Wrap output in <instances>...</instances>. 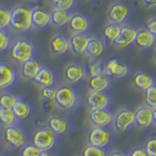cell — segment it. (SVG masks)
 <instances>
[{
	"label": "cell",
	"instance_id": "obj_1",
	"mask_svg": "<svg viewBox=\"0 0 156 156\" xmlns=\"http://www.w3.org/2000/svg\"><path fill=\"white\" fill-rule=\"evenodd\" d=\"M32 8L23 4H19L11 9L9 27L15 32H26L32 27L31 26Z\"/></svg>",
	"mask_w": 156,
	"mask_h": 156
},
{
	"label": "cell",
	"instance_id": "obj_2",
	"mask_svg": "<svg viewBox=\"0 0 156 156\" xmlns=\"http://www.w3.org/2000/svg\"><path fill=\"white\" fill-rule=\"evenodd\" d=\"M10 57L12 60L22 65L23 62H27L33 58L35 54V47L34 44L26 38H18L10 43Z\"/></svg>",
	"mask_w": 156,
	"mask_h": 156
},
{
	"label": "cell",
	"instance_id": "obj_3",
	"mask_svg": "<svg viewBox=\"0 0 156 156\" xmlns=\"http://www.w3.org/2000/svg\"><path fill=\"white\" fill-rule=\"evenodd\" d=\"M77 96L74 89L68 84H62L56 88L55 101L57 106L62 109H70L76 104Z\"/></svg>",
	"mask_w": 156,
	"mask_h": 156
},
{
	"label": "cell",
	"instance_id": "obj_4",
	"mask_svg": "<svg viewBox=\"0 0 156 156\" xmlns=\"http://www.w3.org/2000/svg\"><path fill=\"white\" fill-rule=\"evenodd\" d=\"M4 139L12 148H20L27 143L26 133L16 124L6 127L4 131Z\"/></svg>",
	"mask_w": 156,
	"mask_h": 156
},
{
	"label": "cell",
	"instance_id": "obj_5",
	"mask_svg": "<svg viewBox=\"0 0 156 156\" xmlns=\"http://www.w3.org/2000/svg\"><path fill=\"white\" fill-rule=\"evenodd\" d=\"M134 123L139 128H147L156 122V108H150L146 105H140L134 112Z\"/></svg>",
	"mask_w": 156,
	"mask_h": 156
},
{
	"label": "cell",
	"instance_id": "obj_6",
	"mask_svg": "<svg viewBox=\"0 0 156 156\" xmlns=\"http://www.w3.org/2000/svg\"><path fill=\"white\" fill-rule=\"evenodd\" d=\"M55 134L48 128L42 127L33 136V144L41 150H50L55 144Z\"/></svg>",
	"mask_w": 156,
	"mask_h": 156
},
{
	"label": "cell",
	"instance_id": "obj_7",
	"mask_svg": "<svg viewBox=\"0 0 156 156\" xmlns=\"http://www.w3.org/2000/svg\"><path fill=\"white\" fill-rule=\"evenodd\" d=\"M111 98L105 91H90L87 96V105L91 110L107 109L110 106Z\"/></svg>",
	"mask_w": 156,
	"mask_h": 156
},
{
	"label": "cell",
	"instance_id": "obj_8",
	"mask_svg": "<svg viewBox=\"0 0 156 156\" xmlns=\"http://www.w3.org/2000/svg\"><path fill=\"white\" fill-rule=\"evenodd\" d=\"M111 122H113V127L117 132L123 133L130 126L134 124L135 122L134 112L128 108H121L112 117Z\"/></svg>",
	"mask_w": 156,
	"mask_h": 156
},
{
	"label": "cell",
	"instance_id": "obj_9",
	"mask_svg": "<svg viewBox=\"0 0 156 156\" xmlns=\"http://www.w3.org/2000/svg\"><path fill=\"white\" fill-rule=\"evenodd\" d=\"M136 35V29L134 27L130 26V24L122 23L120 27V32L112 43V45L118 49L126 48L134 43Z\"/></svg>",
	"mask_w": 156,
	"mask_h": 156
},
{
	"label": "cell",
	"instance_id": "obj_10",
	"mask_svg": "<svg viewBox=\"0 0 156 156\" xmlns=\"http://www.w3.org/2000/svg\"><path fill=\"white\" fill-rule=\"evenodd\" d=\"M105 73L108 77L123 78L128 75L129 66L119 58H111L105 66Z\"/></svg>",
	"mask_w": 156,
	"mask_h": 156
},
{
	"label": "cell",
	"instance_id": "obj_11",
	"mask_svg": "<svg viewBox=\"0 0 156 156\" xmlns=\"http://www.w3.org/2000/svg\"><path fill=\"white\" fill-rule=\"evenodd\" d=\"M130 14V9L125 3L114 2L110 5L108 9V19L109 22L117 24H122Z\"/></svg>",
	"mask_w": 156,
	"mask_h": 156
},
{
	"label": "cell",
	"instance_id": "obj_12",
	"mask_svg": "<svg viewBox=\"0 0 156 156\" xmlns=\"http://www.w3.org/2000/svg\"><path fill=\"white\" fill-rule=\"evenodd\" d=\"M89 144L98 147H105L109 143L110 133L105 127H94L88 136Z\"/></svg>",
	"mask_w": 156,
	"mask_h": 156
},
{
	"label": "cell",
	"instance_id": "obj_13",
	"mask_svg": "<svg viewBox=\"0 0 156 156\" xmlns=\"http://www.w3.org/2000/svg\"><path fill=\"white\" fill-rule=\"evenodd\" d=\"M90 37L91 35L87 33H72L69 39H68L69 50L76 56L84 55Z\"/></svg>",
	"mask_w": 156,
	"mask_h": 156
},
{
	"label": "cell",
	"instance_id": "obj_14",
	"mask_svg": "<svg viewBox=\"0 0 156 156\" xmlns=\"http://www.w3.org/2000/svg\"><path fill=\"white\" fill-rule=\"evenodd\" d=\"M17 78V70L7 62H0V90L11 87Z\"/></svg>",
	"mask_w": 156,
	"mask_h": 156
},
{
	"label": "cell",
	"instance_id": "obj_15",
	"mask_svg": "<svg viewBox=\"0 0 156 156\" xmlns=\"http://www.w3.org/2000/svg\"><path fill=\"white\" fill-rule=\"evenodd\" d=\"M66 24L71 33H86L90 27L89 20L80 13H72Z\"/></svg>",
	"mask_w": 156,
	"mask_h": 156
},
{
	"label": "cell",
	"instance_id": "obj_16",
	"mask_svg": "<svg viewBox=\"0 0 156 156\" xmlns=\"http://www.w3.org/2000/svg\"><path fill=\"white\" fill-rule=\"evenodd\" d=\"M85 68L78 63H68L63 68V78L69 84L79 82L85 76Z\"/></svg>",
	"mask_w": 156,
	"mask_h": 156
},
{
	"label": "cell",
	"instance_id": "obj_17",
	"mask_svg": "<svg viewBox=\"0 0 156 156\" xmlns=\"http://www.w3.org/2000/svg\"><path fill=\"white\" fill-rule=\"evenodd\" d=\"M112 117L108 109H93L90 111L89 120L94 127H106L111 123Z\"/></svg>",
	"mask_w": 156,
	"mask_h": 156
},
{
	"label": "cell",
	"instance_id": "obj_18",
	"mask_svg": "<svg viewBox=\"0 0 156 156\" xmlns=\"http://www.w3.org/2000/svg\"><path fill=\"white\" fill-rule=\"evenodd\" d=\"M134 44L139 49L147 50V49H150L154 46L155 35L149 32L146 28H140L136 30V35Z\"/></svg>",
	"mask_w": 156,
	"mask_h": 156
},
{
	"label": "cell",
	"instance_id": "obj_19",
	"mask_svg": "<svg viewBox=\"0 0 156 156\" xmlns=\"http://www.w3.org/2000/svg\"><path fill=\"white\" fill-rule=\"evenodd\" d=\"M49 48L54 55H63L69 51V41L62 34H55L49 42Z\"/></svg>",
	"mask_w": 156,
	"mask_h": 156
},
{
	"label": "cell",
	"instance_id": "obj_20",
	"mask_svg": "<svg viewBox=\"0 0 156 156\" xmlns=\"http://www.w3.org/2000/svg\"><path fill=\"white\" fill-rule=\"evenodd\" d=\"M32 80L36 85L41 88L47 86H54L55 85L56 78L52 69H50L47 66H41Z\"/></svg>",
	"mask_w": 156,
	"mask_h": 156
},
{
	"label": "cell",
	"instance_id": "obj_21",
	"mask_svg": "<svg viewBox=\"0 0 156 156\" xmlns=\"http://www.w3.org/2000/svg\"><path fill=\"white\" fill-rule=\"evenodd\" d=\"M50 23V12L35 7L31 10V26L35 28H44Z\"/></svg>",
	"mask_w": 156,
	"mask_h": 156
},
{
	"label": "cell",
	"instance_id": "obj_22",
	"mask_svg": "<svg viewBox=\"0 0 156 156\" xmlns=\"http://www.w3.org/2000/svg\"><path fill=\"white\" fill-rule=\"evenodd\" d=\"M105 52V44L101 39L91 36L88 41L85 55L90 58H100Z\"/></svg>",
	"mask_w": 156,
	"mask_h": 156
},
{
	"label": "cell",
	"instance_id": "obj_23",
	"mask_svg": "<svg viewBox=\"0 0 156 156\" xmlns=\"http://www.w3.org/2000/svg\"><path fill=\"white\" fill-rule=\"evenodd\" d=\"M41 66L40 62L32 58L21 65V75L26 80H32Z\"/></svg>",
	"mask_w": 156,
	"mask_h": 156
},
{
	"label": "cell",
	"instance_id": "obj_24",
	"mask_svg": "<svg viewBox=\"0 0 156 156\" xmlns=\"http://www.w3.org/2000/svg\"><path fill=\"white\" fill-rule=\"evenodd\" d=\"M110 85V79L105 73H101L100 75L90 77L88 86H89L90 91H105Z\"/></svg>",
	"mask_w": 156,
	"mask_h": 156
},
{
	"label": "cell",
	"instance_id": "obj_25",
	"mask_svg": "<svg viewBox=\"0 0 156 156\" xmlns=\"http://www.w3.org/2000/svg\"><path fill=\"white\" fill-rule=\"evenodd\" d=\"M71 14V11H63V10L54 8L50 12V23L55 27L65 26L69 21Z\"/></svg>",
	"mask_w": 156,
	"mask_h": 156
},
{
	"label": "cell",
	"instance_id": "obj_26",
	"mask_svg": "<svg viewBox=\"0 0 156 156\" xmlns=\"http://www.w3.org/2000/svg\"><path fill=\"white\" fill-rule=\"evenodd\" d=\"M133 83L136 89H139L140 91H145L151 85H153L155 81L148 73L144 71H139L134 75Z\"/></svg>",
	"mask_w": 156,
	"mask_h": 156
},
{
	"label": "cell",
	"instance_id": "obj_27",
	"mask_svg": "<svg viewBox=\"0 0 156 156\" xmlns=\"http://www.w3.org/2000/svg\"><path fill=\"white\" fill-rule=\"evenodd\" d=\"M12 110L14 112L15 116H16L17 120H22V119H26L27 117L29 116L30 114V105L27 101H26L23 99H18L15 102L14 106L12 107Z\"/></svg>",
	"mask_w": 156,
	"mask_h": 156
},
{
	"label": "cell",
	"instance_id": "obj_28",
	"mask_svg": "<svg viewBox=\"0 0 156 156\" xmlns=\"http://www.w3.org/2000/svg\"><path fill=\"white\" fill-rule=\"evenodd\" d=\"M47 127L50 129L54 134L61 135L66 133L67 129V123L66 121L58 116H51L47 122Z\"/></svg>",
	"mask_w": 156,
	"mask_h": 156
},
{
	"label": "cell",
	"instance_id": "obj_29",
	"mask_svg": "<svg viewBox=\"0 0 156 156\" xmlns=\"http://www.w3.org/2000/svg\"><path fill=\"white\" fill-rule=\"evenodd\" d=\"M120 27L121 24H117L114 23L109 22L106 24L104 28V38L105 39L106 43H108L109 45H112V43L118 36L120 32Z\"/></svg>",
	"mask_w": 156,
	"mask_h": 156
},
{
	"label": "cell",
	"instance_id": "obj_30",
	"mask_svg": "<svg viewBox=\"0 0 156 156\" xmlns=\"http://www.w3.org/2000/svg\"><path fill=\"white\" fill-rule=\"evenodd\" d=\"M87 71L89 73L90 77L105 73V66L102 65L101 60H100V58H90L87 66Z\"/></svg>",
	"mask_w": 156,
	"mask_h": 156
},
{
	"label": "cell",
	"instance_id": "obj_31",
	"mask_svg": "<svg viewBox=\"0 0 156 156\" xmlns=\"http://www.w3.org/2000/svg\"><path fill=\"white\" fill-rule=\"evenodd\" d=\"M16 122H17V118L12 109L0 107V124L3 125L4 127H8L16 124Z\"/></svg>",
	"mask_w": 156,
	"mask_h": 156
},
{
	"label": "cell",
	"instance_id": "obj_32",
	"mask_svg": "<svg viewBox=\"0 0 156 156\" xmlns=\"http://www.w3.org/2000/svg\"><path fill=\"white\" fill-rule=\"evenodd\" d=\"M145 105L150 108H156V85L155 83L144 91Z\"/></svg>",
	"mask_w": 156,
	"mask_h": 156
},
{
	"label": "cell",
	"instance_id": "obj_33",
	"mask_svg": "<svg viewBox=\"0 0 156 156\" xmlns=\"http://www.w3.org/2000/svg\"><path fill=\"white\" fill-rule=\"evenodd\" d=\"M17 101V98L10 93H4L0 96V107L7 109H12L15 102Z\"/></svg>",
	"mask_w": 156,
	"mask_h": 156
},
{
	"label": "cell",
	"instance_id": "obj_34",
	"mask_svg": "<svg viewBox=\"0 0 156 156\" xmlns=\"http://www.w3.org/2000/svg\"><path fill=\"white\" fill-rule=\"evenodd\" d=\"M10 17H11V10L0 6V28H7L10 23Z\"/></svg>",
	"mask_w": 156,
	"mask_h": 156
},
{
	"label": "cell",
	"instance_id": "obj_35",
	"mask_svg": "<svg viewBox=\"0 0 156 156\" xmlns=\"http://www.w3.org/2000/svg\"><path fill=\"white\" fill-rule=\"evenodd\" d=\"M83 156H105V152L102 148L90 144L83 150Z\"/></svg>",
	"mask_w": 156,
	"mask_h": 156
},
{
	"label": "cell",
	"instance_id": "obj_36",
	"mask_svg": "<svg viewBox=\"0 0 156 156\" xmlns=\"http://www.w3.org/2000/svg\"><path fill=\"white\" fill-rule=\"evenodd\" d=\"M76 0H58L54 7L56 9L63 10V11H71L72 8L75 6Z\"/></svg>",
	"mask_w": 156,
	"mask_h": 156
},
{
	"label": "cell",
	"instance_id": "obj_37",
	"mask_svg": "<svg viewBox=\"0 0 156 156\" xmlns=\"http://www.w3.org/2000/svg\"><path fill=\"white\" fill-rule=\"evenodd\" d=\"M41 151V149L36 147L34 144H27L22 149L21 156H39Z\"/></svg>",
	"mask_w": 156,
	"mask_h": 156
},
{
	"label": "cell",
	"instance_id": "obj_38",
	"mask_svg": "<svg viewBox=\"0 0 156 156\" xmlns=\"http://www.w3.org/2000/svg\"><path fill=\"white\" fill-rule=\"evenodd\" d=\"M10 46V37L4 28H0V52L6 51Z\"/></svg>",
	"mask_w": 156,
	"mask_h": 156
},
{
	"label": "cell",
	"instance_id": "obj_39",
	"mask_svg": "<svg viewBox=\"0 0 156 156\" xmlns=\"http://www.w3.org/2000/svg\"><path fill=\"white\" fill-rule=\"evenodd\" d=\"M56 95V88L54 86H47V87H41L40 96L42 99H50L54 100Z\"/></svg>",
	"mask_w": 156,
	"mask_h": 156
},
{
	"label": "cell",
	"instance_id": "obj_40",
	"mask_svg": "<svg viewBox=\"0 0 156 156\" xmlns=\"http://www.w3.org/2000/svg\"><path fill=\"white\" fill-rule=\"evenodd\" d=\"M42 107L46 113H53L57 108V105L54 100L50 99H42Z\"/></svg>",
	"mask_w": 156,
	"mask_h": 156
},
{
	"label": "cell",
	"instance_id": "obj_41",
	"mask_svg": "<svg viewBox=\"0 0 156 156\" xmlns=\"http://www.w3.org/2000/svg\"><path fill=\"white\" fill-rule=\"evenodd\" d=\"M144 151L148 156H156V140L151 139L145 144Z\"/></svg>",
	"mask_w": 156,
	"mask_h": 156
},
{
	"label": "cell",
	"instance_id": "obj_42",
	"mask_svg": "<svg viewBox=\"0 0 156 156\" xmlns=\"http://www.w3.org/2000/svg\"><path fill=\"white\" fill-rule=\"evenodd\" d=\"M146 29H147L149 32L156 35V19L155 18L149 20L147 24H146Z\"/></svg>",
	"mask_w": 156,
	"mask_h": 156
},
{
	"label": "cell",
	"instance_id": "obj_43",
	"mask_svg": "<svg viewBox=\"0 0 156 156\" xmlns=\"http://www.w3.org/2000/svg\"><path fill=\"white\" fill-rule=\"evenodd\" d=\"M128 156H148L143 147H136L128 154Z\"/></svg>",
	"mask_w": 156,
	"mask_h": 156
},
{
	"label": "cell",
	"instance_id": "obj_44",
	"mask_svg": "<svg viewBox=\"0 0 156 156\" xmlns=\"http://www.w3.org/2000/svg\"><path fill=\"white\" fill-rule=\"evenodd\" d=\"M143 4L145 8H154L156 6V0H143Z\"/></svg>",
	"mask_w": 156,
	"mask_h": 156
},
{
	"label": "cell",
	"instance_id": "obj_45",
	"mask_svg": "<svg viewBox=\"0 0 156 156\" xmlns=\"http://www.w3.org/2000/svg\"><path fill=\"white\" fill-rule=\"evenodd\" d=\"M39 156H54V154L51 153L49 150H42Z\"/></svg>",
	"mask_w": 156,
	"mask_h": 156
},
{
	"label": "cell",
	"instance_id": "obj_46",
	"mask_svg": "<svg viewBox=\"0 0 156 156\" xmlns=\"http://www.w3.org/2000/svg\"><path fill=\"white\" fill-rule=\"evenodd\" d=\"M109 156H126L124 153H122L121 151H113L109 154Z\"/></svg>",
	"mask_w": 156,
	"mask_h": 156
},
{
	"label": "cell",
	"instance_id": "obj_47",
	"mask_svg": "<svg viewBox=\"0 0 156 156\" xmlns=\"http://www.w3.org/2000/svg\"><path fill=\"white\" fill-rule=\"evenodd\" d=\"M48 1L50 2L51 4H53V5H54V4H56V3H57L58 0H48Z\"/></svg>",
	"mask_w": 156,
	"mask_h": 156
},
{
	"label": "cell",
	"instance_id": "obj_48",
	"mask_svg": "<svg viewBox=\"0 0 156 156\" xmlns=\"http://www.w3.org/2000/svg\"><path fill=\"white\" fill-rule=\"evenodd\" d=\"M0 156H4V155H2V154H1V153H0Z\"/></svg>",
	"mask_w": 156,
	"mask_h": 156
}]
</instances>
